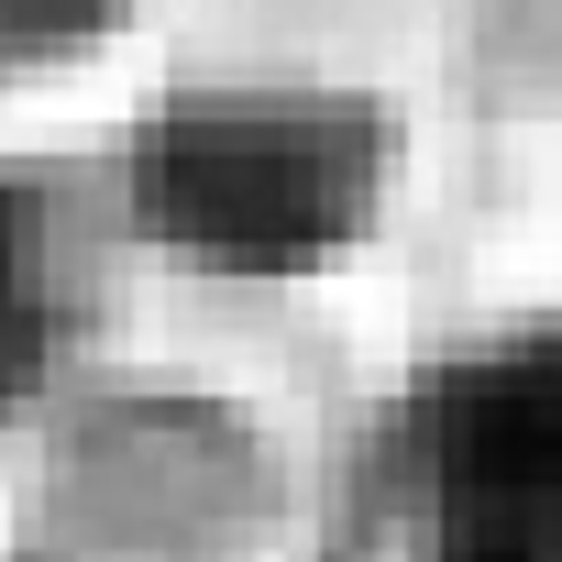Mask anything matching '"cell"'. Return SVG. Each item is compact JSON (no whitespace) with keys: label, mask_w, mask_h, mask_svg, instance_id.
Instances as JSON below:
<instances>
[{"label":"cell","mask_w":562,"mask_h":562,"mask_svg":"<svg viewBox=\"0 0 562 562\" xmlns=\"http://www.w3.org/2000/svg\"><path fill=\"white\" fill-rule=\"evenodd\" d=\"M56 331H67V288H56V232H45V199L0 188V397L45 375Z\"/></svg>","instance_id":"cell-2"},{"label":"cell","mask_w":562,"mask_h":562,"mask_svg":"<svg viewBox=\"0 0 562 562\" xmlns=\"http://www.w3.org/2000/svg\"><path fill=\"white\" fill-rule=\"evenodd\" d=\"M144 221L232 276L321 265L375 199V133L331 100H188L144 133Z\"/></svg>","instance_id":"cell-1"},{"label":"cell","mask_w":562,"mask_h":562,"mask_svg":"<svg viewBox=\"0 0 562 562\" xmlns=\"http://www.w3.org/2000/svg\"><path fill=\"white\" fill-rule=\"evenodd\" d=\"M111 12H122V0H0V67H12V56H56V45L100 34Z\"/></svg>","instance_id":"cell-3"}]
</instances>
